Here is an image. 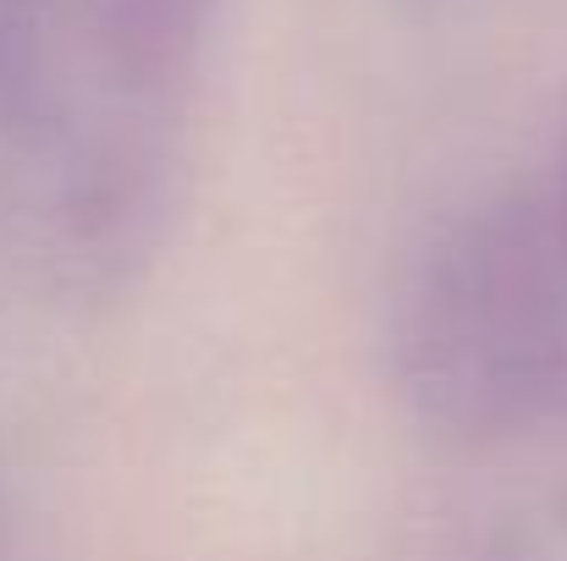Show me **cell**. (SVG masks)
Masks as SVG:
<instances>
[{
	"label": "cell",
	"instance_id": "6",
	"mask_svg": "<svg viewBox=\"0 0 567 561\" xmlns=\"http://www.w3.org/2000/svg\"><path fill=\"white\" fill-rule=\"evenodd\" d=\"M0 561H17V557H0Z\"/></svg>",
	"mask_w": 567,
	"mask_h": 561
},
{
	"label": "cell",
	"instance_id": "3",
	"mask_svg": "<svg viewBox=\"0 0 567 561\" xmlns=\"http://www.w3.org/2000/svg\"><path fill=\"white\" fill-rule=\"evenodd\" d=\"M0 138L22 155H50L66 138L55 0H0Z\"/></svg>",
	"mask_w": 567,
	"mask_h": 561
},
{
	"label": "cell",
	"instance_id": "2",
	"mask_svg": "<svg viewBox=\"0 0 567 561\" xmlns=\"http://www.w3.org/2000/svg\"><path fill=\"white\" fill-rule=\"evenodd\" d=\"M220 0H89V50L111 94L116 127L155 133V122L193 83Z\"/></svg>",
	"mask_w": 567,
	"mask_h": 561
},
{
	"label": "cell",
	"instance_id": "4",
	"mask_svg": "<svg viewBox=\"0 0 567 561\" xmlns=\"http://www.w3.org/2000/svg\"><path fill=\"white\" fill-rule=\"evenodd\" d=\"M551 226H557V237H563V253H567V160H563V177H557V187H551Z\"/></svg>",
	"mask_w": 567,
	"mask_h": 561
},
{
	"label": "cell",
	"instance_id": "1",
	"mask_svg": "<svg viewBox=\"0 0 567 561\" xmlns=\"http://www.w3.org/2000/svg\"><path fill=\"white\" fill-rule=\"evenodd\" d=\"M391 374L452 446L540 429L567 396V253L546 204L491 198L446 220L408 270Z\"/></svg>",
	"mask_w": 567,
	"mask_h": 561
},
{
	"label": "cell",
	"instance_id": "5",
	"mask_svg": "<svg viewBox=\"0 0 567 561\" xmlns=\"http://www.w3.org/2000/svg\"><path fill=\"white\" fill-rule=\"evenodd\" d=\"M485 561H524V557H485Z\"/></svg>",
	"mask_w": 567,
	"mask_h": 561
}]
</instances>
